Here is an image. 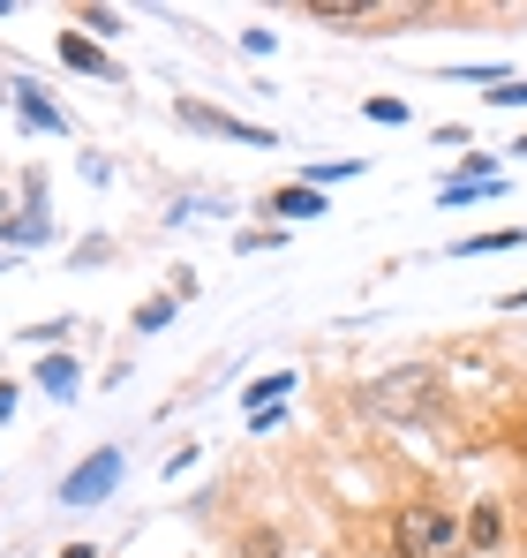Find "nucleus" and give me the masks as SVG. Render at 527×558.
<instances>
[{"label":"nucleus","mask_w":527,"mask_h":558,"mask_svg":"<svg viewBox=\"0 0 527 558\" xmlns=\"http://www.w3.org/2000/svg\"><path fill=\"white\" fill-rule=\"evenodd\" d=\"M490 106H527V84H505V76H498V92H490Z\"/></svg>","instance_id":"obj_8"},{"label":"nucleus","mask_w":527,"mask_h":558,"mask_svg":"<svg viewBox=\"0 0 527 558\" xmlns=\"http://www.w3.org/2000/svg\"><path fill=\"white\" fill-rule=\"evenodd\" d=\"M271 211H286V219H317V211H324V196H317V189H279V196H271Z\"/></svg>","instance_id":"obj_4"},{"label":"nucleus","mask_w":527,"mask_h":558,"mask_svg":"<svg viewBox=\"0 0 527 558\" xmlns=\"http://www.w3.org/2000/svg\"><path fill=\"white\" fill-rule=\"evenodd\" d=\"M38 377H46V392H69V385H76V363H61V355H53Z\"/></svg>","instance_id":"obj_7"},{"label":"nucleus","mask_w":527,"mask_h":558,"mask_svg":"<svg viewBox=\"0 0 527 558\" xmlns=\"http://www.w3.org/2000/svg\"><path fill=\"white\" fill-rule=\"evenodd\" d=\"M309 15H317V23H369V8H354V0H317Z\"/></svg>","instance_id":"obj_6"},{"label":"nucleus","mask_w":527,"mask_h":558,"mask_svg":"<svg viewBox=\"0 0 527 558\" xmlns=\"http://www.w3.org/2000/svg\"><path fill=\"white\" fill-rule=\"evenodd\" d=\"M513 151H527V136H520V144H513Z\"/></svg>","instance_id":"obj_10"},{"label":"nucleus","mask_w":527,"mask_h":558,"mask_svg":"<svg viewBox=\"0 0 527 558\" xmlns=\"http://www.w3.org/2000/svg\"><path fill=\"white\" fill-rule=\"evenodd\" d=\"M61 61H69V69H90V76H113V61H106V53H98V46H84V38H76V31H69V38H61Z\"/></svg>","instance_id":"obj_3"},{"label":"nucleus","mask_w":527,"mask_h":558,"mask_svg":"<svg viewBox=\"0 0 527 558\" xmlns=\"http://www.w3.org/2000/svg\"><path fill=\"white\" fill-rule=\"evenodd\" d=\"M392 544H400V558H452L459 521L438 513V506H407V513H400V529H392Z\"/></svg>","instance_id":"obj_1"},{"label":"nucleus","mask_w":527,"mask_h":558,"mask_svg":"<svg viewBox=\"0 0 527 558\" xmlns=\"http://www.w3.org/2000/svg\"><path fill=\"white\" fill-rule=\"evenodd\" d=\"M0 211H8V204H0Z\"/></svg>","instance_id":"obj_11"},{"label":"nucleus","mask_w":527,"mask_h":558,"mask_svg":"<svg viewBox=\"0 0 527 558\" xmlns=\"http://www.w3.org/2000/svg\"><path fill=\"white\" fill-rule=\"evenodd\" d=\"M15 106H23V121H30V129H46V136L61 129V113H53V106L38 98V84H23V98H15Z\"/></svg>","instance_id":"obj_5"},{"label":"nucleus","mask_w":527,"mask_h":558,"mask_svg":"<svg viewBox=\"0 0 527 558\" xmlns=\"http://www.w3.org/2000/svg\"><path fill=\"white\" fill-rule=\"evenodd\" d=\"M249 558H279V551H271V544H257V551H249Z\"/></svg>","instance_id":"obj_9"},{"label":"nucleus","mask_w":527,"mask_h":558,"mask_svg":"<svg viewBox=\"0 0 527 558\" xmlns=\"http://www.w3.org/2000/svg\"><path fill=\"white\" fill-rule=\"evenodd\" d=\"M113 483H121V453H98L90 468H76V475L61 483V498H69V506H90V498H106Z\"/></svg>","instance_id":"obj_2"}]
</instances>
